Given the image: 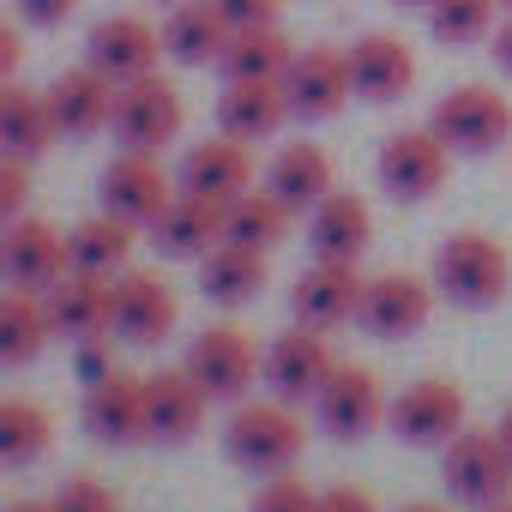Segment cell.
Here are the masks:
<instances>
[{
  "mask_svg": "<svg viewBox=\"0 0 512 512\" xmlns=\"http://www.w3.org/2000/svg\"><path fill=\"white\" fill-rule=\"evenodd\" d=\"M434 290H440L446 302L470 308V314L500 308L506 290H512V253H506L494 235H482V229H458V235H446L440 253H434Z\"/></svg>",
  "mask_w": 512,
  "mask_h": 512,
  "instance_id": "6da1fadb",
  "label": "cell"
},
{
  "mask_svg": "<svg viewBox=\"0 0 512 512\" xmlns=\"http://www.w3.org/2000/svg\"><path fill=\"white\" fill-rule=\"evenodd\" d=\"M302 446H308V428H302L296 404H284V398H272V404H241L229 416V428H223V452L241 470H253V476L290 470L302 458Z\"/></svg>",
  "mask_w": 512,
  "mask_h": 512,
  "instance_id": "7a4b0ae2",
  "label": "cell"
},
{
  "mask_svg": "<svg viewBox=\"0 0 512 512\" xmlns=\"http://www.w3.org/2000/svg\"><path fill=\"white\" fill-rule=\"evenodd\" d=\"M440 476H446V494L458 506H476L488 512L494 500L512 494V452L500 440V428H464L452 446H440Z\"/></svg>",
  "mask_w": 512,
  "mask_h": 512,
  "instance_id": "3957f363",
  "label": "cell"
},
{
  "mask_svg": "<svg viewBox=\"0 0 512 512\" xmlns=\"http://www.w3.org/2000/svg\"><path fill=\"white\" fill-rule=\"evenodd\" d=\"M0 272H7L13 290L49 296L73 272V241H67V229H55L49 217H13L7 235H0Z\"/></svg>",
  "mask_w": 512,
  "mask_h": 512,
  "instance_id": "277c9868",
  "label": "cell"
},
{
  "mask_svg": "<svg viewBox=\"0 0 512 512\" xmlns=\"http://www.w3.org/2000/svg\"><path fill=\"white\" fill-rule=\"evenodd\" d=\"M181 368H187L211 398H247L253 380H266V350L253 344L241 326H205V332H193Z\"/></svg>",
  "mask_w": 512,
  "mask_h": 512,
  "instance_id": "5b68a950",
  "label": "cell"
},
{
  "mask_svg": "<svg viewBox=\"0 0 512 512\" xmlns=\"http://www.w3.org/2000/svg\"><path fill=\"white\" fill-rule=\"evenodd\" d=\"M458 157H488L512 139V103L488 85H458L434 103V121H428Z\"/></svg>",
  "mask_w": 512,
  "mask_h": 512,
  "instance_id": "8992f818",
  "label": "cell"
},
{
  "mask_svg": "<svg viewBox=\"0 0 512 512\" xmlns=\"http://www.w3.org/2000/svg\"><path fill=\"white\" fill-rule=\"evenodd\" d=\"M446 163H452V145H446L434 127H404V133H392V139L380 145V157H374V175H380L386 199H398V205H416V199L440 193V181H446Z\"/></svg>",
  "mask_w": 512,
  "mask_h": 512,
  "instance_id": "52a82bcc",
  "label": "cell"
},
{
  "mask_svg": "<svg viewBox=\"0 0 512 512\" xmlns=\"http://www.w3.org/2000/svg\"><path fill=\"white\" fill-rule=\"evenodd\" d=\"M278 85H284V97H290V115H296V121H332V115H344V103L356 97L350 49H326V43L296 49L290 73H284Z\"/></svg>",
  "mask_w": 512,
  "mask_h": 512,
  "instance_id": "ba28073f",
  "label": "cell"
},
{
  "mask_svg": "<svg viewBox=\"0 0 512 512\" xmlns=\"http://www.w3.org/2000/svg\"><path fill=\"white\" fill-rule=\"evenodd\" d=\"M109 133L121 139V151H151V157H157V151L175 145V133H181V91H175L163 73H145V79L121 85Z\"/></svg>",
  "mask_w": 512,
  "mask_h": 512,
  "instance_id": "9c48e42d",
  "label": "cell"
},
{
  "mask_svg": "<svg viewBox=\"0 0 512 512\" xmlns=\"http://www.w3.org/2000/svg\"><path fill=\"white\" fill-rule=\"evenodd\" d=\"M97 199H103V211H115V217H127V223H139V229H151V223L175 205V181H169V169H163L151 151H121V157L103 169Z\"/></svg>",
  "mask_w": 512,
  "mask_h": 512,
  "instance_id": "30bf717a",
  "label": "cell"
},
{
  "mask_svg": "<svg viewBox=\"0 0 512 512\" xmlns=\"http://www.w3.org/2000/svg\"><path fill=\"white\" fill-rule=\"evenodd\" d=\"M428 314H434V284L428 278H416V272H380L362 290L356 326L368 338H380V344H398V338H416L428 326Z\"/></svg>",
  "mask_w": 512,
  "mask_h": 512,
  "instance_id": "8fae6325",
  "label": "cell"
},
{
  "mask_svg": "<svg viewBox=\"0 0 512 512\" xmlns=\"http://www.w3.org/2000/svg\"><path fill=\"white\" fill-rule=\"evenodd\" d=\"M464 416H470V404L452 380H416L386 410V422L404 446H452L464 434Z\"/></svg>",
  "mask_w": 512,
  "mask_h": 512,
  "instance_id": "7c38bea8",
  "label": "cell"
},
{
  "mask_svg": "<svg viewBox=\"0 0 512 512\" xmlns=\"http://www.w3.org/2000/svg\"><path fill=\"white\" fill-rule=\"evenodd\" d=\"M163 25H145L139 13H115V19H97L91 37H85V61L97 73H109L115 85H133L145 73H157L163 61Z\"/></svg>",
  "mask_w": 512,
  "mask_h": 512,
  "instance_id": "4fadbf2b",
  "label": "cell"
},
{
  "mask_svg": "<svg viewBox=\"0 0 512 512\" xmlns=\"http://www.w3.org/2000/svg\"><path fill=\"white\" fill-rule=\"evenodd\" d=\"M332 350H326V332L320 326H290L284 338H272L266 344V386H272V398H284V404H314L320 398V386L332 380Z\"/></svg>",
  "mask_w": 512,
  "mask_h": 512,
  "instance_id": "5bb4252c",
  "label": "cell"
},
{
  "mask_svg": "<svg viewBox=\"0 0 512 512\" xmlns=\"http://www.w3.org/2000/svg\"><path fill=\"white\" fill-rule=\"evenodd\" d=\"M386 410H392V404H386L380 380H374L368 368H356V362H338L332 380H326L320 398H314V416H320V428H326L332 440H362V434H374Z\"/></svg>",
  "mask_w": 512,
  "mask_h": 512,
  "instance_id": "9a60e30c",
  "label": "cell"
},
{
  "mask_svg": "<svg viewBox=\"0 0 512 512\" xmlns=\"http://www.w3.org/2000/svg\"><path fill=\"white\" fill-rule=\"evenodd\" d=\"M362 290H368V278H362L350 260H314V266L296 278L290 302H296V320H302V326L338 332L344 320L362 314Z\"/></svg>",
  "mask_w": 512,
  "mask_h": 512,
  "instance_id": "2e32d148",
  "label": "cell"
},
{
  "mask_svg": "<svg viewBox=\"0 0 512 512\" xmlns=\"http://www.w3.org/2000/svg\"><path fill=\"white\" fill-rule=\"evenodd\" d=\"M175 320H181V302L157 272H121L115 278V338L121 344L151 350L175 332Z\"/></svg>",
  "mask_w": 512,
  "mask_h": 512,
  "instance_id": "e0dca14e",
  "label": "cell"
},
{
  "mask_svg": "<svg viewBox=\"0 0 512 512\" xmlns=\"http://www.w3.org/2000/svg\"><path fill=\"white\" fill-rule=\"evenodd\" d=\"M205 404H211V392H205L187 368H157V374H145V440H157V446L193 440L199 422H205Z\"/></svg>",
  "mask_w": 512,
  "mask_h": 512,
  "instance_id": "ac0fdd59",
  "label": "cell"
},
{
  "mask_svg": "<svg viewBox=\"0 0 512 512\" xmlns=\"http://www.w3.org/2000/svg\"><path fill=\"white\" fill-rule=\"evenodd\" d=\"M43 97H49V115H55V127H61L67 139H91V133H103V127L115 121V97H121V85L85 61V67H67Z\"/></svg>",
  "mask_w": 512,
  "mask_h": 512,
  "instance_id": "d6986e66",
  "label": "cell"
},
{
  "mask_svg": "<svg viewBox=\"0 0 512 512\" xmlns=\"http://www.w3.org/2000/svg\"><path fill=\"white\" fill-rule=\"evenodd\" d=\"M175 181H181V193H199V199L229 205V199H241V193L253 187V151H247L241 139H229V133L199 139V145H187Z\"/></svg>",
  "mask_w": 512,
  "mask_h": 512,
  "instance_id": "ffe728a7",
  "label": "cell"
},
{
  "mask_svg": "<svg viewBox=\"0 0 512 512\" xmlns=\"http://www.w3.org/2000/svg\"><path fill=\"white\" fill-rule=\"evenodd\" d=\"M308 241H314V260H362L368 241H374V211L362 193L332 187L314 211H308Z\"/></svg>",
  "mask_w": 512,
  "mask_h": 512,
  "instance_id": "44dd1931",
  "label": "cell"
},
{
  "mask_svg": "<svg viewBox=\"0 0 512 512\" xmlns=\"http://www.w3.org/2000/svg\"><path fill=\"white\" fill-rule=\"evenodd\" d=\"M49 320H55V338H91V332H115V278L103 272H67L49 296Z\"/></svg>",
  "mask_w": 512,
  "mask_h": 512,
  "instance_id": "7402d4cb",
  "label": "cell"
},
{
  "mask_svg": "<svg viewBox=\"0 0 512 512\" xmlns=\"http://www.w3.org/2000/svg\"><path fill=\"white\" fill-rule=\"evenodd\" d=\"M284 121H290V97H284L278 79H235V85H223V97H217V133H229V139H241V145L272 139Z\"/></svg>",
  "mask_w": 512,
  "mask_h": 512,
  "instance_id": "603a6c76",
  "label": "cell"
},
{
  "mask_svg": "<svg viewBox=\"0 0 512 512\" xmlns=\"http://www.w3.org/2000/svg\"><path fill=\"white\" fill-rule=\"evenodd\" d=\"M350 73H356V97L368 103H404L416 91V49L404 37H362L350 43Z\"/></svg>",
  "mask_w": 512,
  "mask_h": 512,
  "instance_id": "cb8c5ba5",
  "label": "cell"
},
{
  "mask_svg": "<svg viewBox=\"0 0 512 512\" xmlns=\"http://www.w3.org/2000/svg\"><path fill=\"white\" fill-rule=\"evenodd\" d=\"M266 193L296 217V211H314L326 193H332V157H326V145H314V139H290V145H278V157L266 163Z\"/></svg>",
  "mask_w": 512,
  "mask_h": 512,
  "instance_id": "d4e9b609",
  "label": "cell"
},
{
  "mask_svg": "<svg viewBox=\"0 0 512 512\" xmlns=\"http://www.w3.org/2000/svg\"><path fill=\"white\" fill-rule=\"evenodd\" d=\"M85 434L103 446H133L145 440V380L133 374H109L97 386H85Z\"/></svg>",
  "mask_w": 512,
  "mask_h": 512,
  "instance_id": "484cf974",
  "label": "cell"
},
{
  "mask_svg": "<svg viewBox=\"0 0 512 512\" xmlns=\"http://www.w3.org/2000/svg\"><path fill=\"white\" fill-rule=\"evenodd\" d=\"M229 19L211 7V0H175L169 19H163V49L181 61V67H217L223 49H229Z\"/></svg>",
  "mask_w": 512,
  "mask_h": 512,
  "instance_id": "4316f807",
  "label": "cell"
},
{
  "mask_svg": "<svg viewBox=\"0 0 512 512\" xmlns=\"http://www.w3.org/2000/svg\"><path fill=\"white\" fill-rule=\"evenodd\" d=\"M272 266H266V253L260 247H241V241H217L205 260H199V290L217 302V308H241L266 290Z\"/></svg>",
  "mask_w": 512,
  "mask_h": 512,
  "instance_id": "83f0119b",
  "label": "cell"
},
{
  "mask_svg": "<svg viewBox=\"0 0 512 512\" xmlns=\"http://www.w3.org/2000/svg\"><path fill=\"white\" fill-rule=\"evenodd\" d=\"M151 241L169 253V260H205V253L223 241V205L199 199V193H175V205L151 223Z\"/></svg>",
  "mask_w": 512,
  "mask_h": 512,
  "instance_id": "f1b7e54d",
  "label": "cell"
},
{
  "mask_svg": "<svg viewBox=\"0 0 512 512\" xmlns=\"http://www.w3.org/2000/svg\"><path fill=\"white\" fill-rule=\"evenodd\" d=\"M133 235H139V223H127V217H115V211H91L85 223L67 229V241H73V272L121 278L127 260H133Z\"/></svg>",
  "mask_w": 512,
  "mask_h": 512,
  "instance_id": "f546056e",
  "label": "cell"
},
{
  "mask_svg": "<svg viewBox=\"0 0 512 512\" xmlns=\"http://www.w3.org/2000/svg\"><path fill=\"white\" fill-rule=\"evenodd\" d=\"M55 139H61V127H55V115H49V97H37V91H25V85H7V91H0V145H7V157L37 163Z\"/></svg>",
  "mask_w": 512,
  "mask_h": 512,
  "instance_id": "4dcf8cb0",
  "label": "cell"
},
{
  "mask_svg": "<svg viewBox=\"0 0 512 512\" xmlns=\"http://www.w3.org/2000/svg\"><path fill=\"white\" fill-rule=\"evenodd\" d=\"M49 338H55V320H49V302L43 296L13 290L7 302H0V362H7V368L37 362Z\"/></svg>",
  "mask_w": 512,
  "mask_h": 512,
  "instance_id": "1f68e13d",
  "label": "cell"
},
{
  "mask_svg": "<svg viewBox=\"0 0 512 512\" xmlns=\"http://www.w3.org/2000/svg\"><path fill=\"white\" fill-rule=\"evenodd\" d=\"M290 61H296L290 55V37L278 25H253V31H235L229 37L217 73H223V85H235V79H284Z\"/></svg>",
  "mask_w": 512,
  "mask_h": 512,
  "instance_id": "d6a6232c",
  "label": "cell"
},
{
  "mask_svg": "<svg viewBox=\"0 0 512 512\" xmlns=\"http://www.w3.org/2000/svg\"><path fill=\"white\" fill-rule=\"evenodd\" d=\"M49 440H55V422H49L43 404H31V398H7V404H0V464H7V470L37 464L49 452Z\"/></svg>",
  "mask_w": 512,
  "mask_h": 512,
  "instance_id": "836d02e7",
  "label": "cell"
},
{
  "mask_svg": "<svg viewBox=\"0 0 512 512\" xmlns=\"http://www.w3.org/2000/svg\"><path fill=\"white\" fill-rule=\"evenodd\" d=\"M284 229H290V211L260 187V193H241V199H229L223 205V241H241V247H260V253H272L278 241H284Z\"/></svg>",
  "mask_w": 512,
  "mask_h": 512,
  "instance_id": "e575fe53",
  "label": "cell"
},
{
  "mask_svg": "<svg viewBox=\"0 0 512 512\" xmlns=\"http://www.w3.org/2000/svg\"><path fill=\"white\" fill-rule=\"evenodd\" d=\"M500 13H506V0H434V7H428V31L446 49H470V43L500 31Z\"/></svg>",
  "mask_w": 512,
  "mask_h": 512,
  "instance_id": "d590c367",
  "label": "cell"
},
{
  "mask_svg": "<svg viewBox=\"0 0 512 512\" xmlns=\"http://www.w3.org/2000/svg\"><path fill=\"white\" fill-rule=\"evenodd\" d=\"M253 512H320V494L296 470H278L260 494H253Z\"/></svg>",
  "mask_w": 512,
  "mask_h": 512,
  "instance_id": "8d00e7d4",
  "label": "cell"
},
{
  "mask_svg": "<svg viewBox=\"0 0 512 512\" xmlns=\"http://www.w3.org/2000/svg\"><path fill=\"white\" fill-rule=\"evenodd\" d=\"M115 344H121L115 332H91V338H79V344H73V374H79V386H97V380L121 374Z\"/></svg>",
  "mask_w": 512,
  "mask_h": 512,
  "instance_id": "74e56055",
  "label": "cell"
},
{
  "mask_svg": "<svg viewBox=\"0 0 512 512\" xmlns=\"http://www.w3.org/2000/svg\"><path fill=\"white\" fill-rule=\"evenodd\" d=\"M55 506H61V512H121V494H115L109 482H97V476H73V482L55 494Z\"/></svg>",
  "mask_w": 512,
  "mask_h": 512,
  "instance_id": "f35d334b",
  "label": "cell"
},
{
  "mask_svg": "<svg viewBox=\"0 0 512 512\" xmlns=\"http://www.w3.org/2000/svg\"><path fill=\"white\" fill-rule=\"evenodd\" d=\"M25 199H31V163L25 157H0V217H25Z\"/></svg>",
  "mask_w": 512,
  "mask_h": 512,
  "instance_id": "ab89813d",
  "label": "cell"
},
{
  "mask_svg": "<svg viewBox=\"0 0 512 512\" xmlns=\"http://www.w3.org/2000/svg\"><path fill=\"white\" fill-rule=\"evenodd\" d=\"M211 7L229 19V31H253V25H278L284 0H211Z\"/></svg>",
  "mask_w": 512,
  "mask_h": 512,
  "instance_id": "60d3db41",
  "label": "cell"
},
{
  "mask_svg": "<svg viewBox=\"0 0 512 512\" xmlns=\"http://www.w3.org/2000/svg\"><path fill=\"white\" fill-rule=\"evenodd\" d=\"M19 19H25V25H43V31H55V25H67V19H73V0H19Z\"/></svg>",
  "mask_w": 512,
  "mask_h": 512,
  "instance_id": "b9f144b4",
  "label": "cell"
},
{
  "mask_svg": "<svg viewBox=\"0 0 512 512\" xmlns=\"http://www.w3.org/2000/svg\"><path fill=\"white\" fill-rule=\"evenodd\" d=\"M320 512H380L368 488H326L320 494Z\"/></svg>",
  "mask_w": 512,
  "mask_h": 512,
  "instance_id": "7bdbcfd3",
  "label": "cell"
},
{
  "mask_svg": "<svg viewBox=\"0 0 512 512\" xmlns=\"http://www.w3.org/2000/svg\"><path fill=\"white\" fill-rule=\"evenodd\" d=\"M19 61H25V43H19V25H0V79L13 85V73H19Z\"/></svg>",
  "mask_w": 512,
  "mask_h": 512,
  "instance_id": "ee69618b",
  "label": "cell"
},
{
  "mask_svg": "<svg viewBox=\"0 0 512 512\" xmlns=\"http://www.w3.org/2000/svg\"><path fill=\"white\" fill-rule=\"evenodd\" d=\"M494 61H500V73H512V13H506L500 31H494Z\"/></svg>",
  "mask_w": 512,
  "mask_h": 512,
  "instance_id": "f6af8a7d",
  "label": "cell"
},
{
  "mask_svg": "<svg viewBox=\"0 0 512 512\" xmlns=\"http://www.w3.org/2000/svg\"><path fill=\"white\" fill-rule=\"evenodd\" d=\"M7 512H61V506H55V500H13Z\"/></svg>",
  "mask_w": 512,
  "mask_h": 512,
  "instance_id": "bcb514c9",
  "label": "cell"
},
{
  "mask_svg": "<svg viewBox=\"0 0 512 512\" xmlns=\"http://www.w3.org/2000/svg\"><path fill=\"white\" fill-rule=\"evenodd\" d=\"M494 428H500V440H506V452H512V404H506V416H500Z\"/></svg>",
  "mask_w": 512,
  "mask_h": 512,
  "instance_id": "7dc6e473",
  "label": "cell"
},
{
  "mask_svg": "<svg viewBox=\"0 0 512 512\" xmlns=\"http://www.w3.org/2000/svg\"><path fill=\"white\" fill-rule=\"evenodd\" d=\"M398 512H452V506H434V500H410V506H398Z\"/></svg>",
  "mask_w": 512,
  "mask_h": 512,
  "instance_id": "c3c4849f",
  "label": "cell"
},
{
  "mask_svg": "<svg viewBox=\"0 0 512 512\" xmlns=\"http://www.w3.org/2000/svg\"><path fill=\"white\" fill-rule=\"evenodd\" d=\"M488 512H512V494H506V500H494V506H488Z\"/></svg>",
  "mask_w": 512,
  "mask_h": 512,
  "instance_id": "681fc988",
  "label": "cell"
},
{
  "mask_svg": "<svg viewBox=\"0 0 512 512\" xmlns=\"http://www.w3.org/2000/svg\"><path fill=\"white\" fill-rule=\"evenodd\" d=\"M398 7H434V0H398Z\"/></svg>",
  "mask_w": 512,
  "mask_h": 512,
  "instance_id": "f907efd6",
  "label": "cell"
},
{
  "mask_svg": "<svg viewBox=\"0 0 512 512\" xmlns=\"http://www.w3.org/2000/svg\"><path fill=\"white\" fill-rule=\"evenodd\" d=\"M506 13H512V0H506Z\"/></svg>",
  "mask_w": 512,
  "mask_h": 512,
  "instance_id": "816d5d0a",
  "label": "cell"
}]
</instances>
